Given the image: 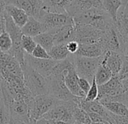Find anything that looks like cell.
<instances>
[{
    "instance_id": "cell-6",
    "label": "cell",
    "mask_w": 128,
    "mask_h": 124,
    "mask_svg": "<svg viewBox=\"0 0 128 124\" xmlns=\"http://www.w3.org/2000/svg\"><path fill=\"white\" fill-rule=\"evenodd\" d=\"M104 54L97 57H90L74 54L73 63L78 76L87 79L91 83L96 69L104 57Z\"/></svg>"
},
{
    "instance_id": "cell-2",
    "label": "cell",
    "mask_w": 128,
    "mask_h": 124,
    "mask_svg": "<svg viewBox=\"0 0 128 124\" xmlns=\"http://www.w3.org/2000/svg\"><path fill=\"white\" fill-rule=\"evenodd\" d=\"M20 66L24 74V84L30 91L32 96L48 95V79L30 66L25 60Z\"/></svg>"
},
{
    "instance_id": "cell-9",
    "label": "cell",
    "mask_w": 128,
    "mask_h": 124,
    "mask_svg": "<svg viewBox=\"0 0 128 124\" xmlns=\"http://www.w3.org/2000/svg\"><path fill=\"white\" fill-rule=\"evenodd\" d=\"M38 20L48 28V31L67 24H75L73 18L68 13H54L47 12L43 9L41 11Z\"/></svg>"
},
{
    "instance_id": "cell-18",
    "label": "cell",
    "mask_w": 128,
    "mask_h": 124,
    "mask_svg": "<svg viewBox=\"0 0 128 124\" xmlns=\"http://www.w3.org/2000/svg\"><path fill=\"white\" fill-rule=\"evenodd\" d=\"M21 30L24 35L34 37L38 34L48 31V28L38 20L29 16L27 22L21 27Z\"/></svg>"
},
{
    "instance_id": "cell-28",
    "label": "cell",
    "mask_w": 128,
    "mask_h": 124,
    "mask_svg": "<svg viewBox=\"0 0 128 124\" xmlns=\"http://www.w3.org/2000/svg\"><path fill=\"white\" fill-rule=\"evenodd\" d=\"M108 111L118 116H128L127 107L121 102L112 101L102 104Z\"/></svg>"
},
{
    "instance_id": "cell-19",
    "label": "cell",
    "mask_w": 128,
    "mask_h": 124,
    "mask_svg": "<svg viewBox=\"0 0 128 124\" xmlns=\"http://www.w3.org/2000/svg\"><path fill=\"white\" fill-rule=\"evenodd\" d=\"M106 62L113 77H117L122 67V54L108 50L106 52Z\"/></svg>"
},
{
    "instance_id": "cell-43",
    "label": "cell",
    "mask_w": 128,
    "mask_h": 124,
    "mask_svg": "<svg viewBox=\"0 0 128 124\" xmlns=\"http://www.w3.org/2000/svg\"><path fill=\"white\" fill-rule=\"evenodd\" d=\"M122 9H123L124 12L126 15H128V2H127L124 6H122Z\"/></svg>"
},
{
    "instance_id": "cell-37",
    "label": "cell",
    "mask_w": 128,
    "mask_h": 124,
    "mask_svg": "<svg viewBox=\"0 0 128 124\" xmlns=\"http://www.w3.org/2000/svg\"><path fill=\"white\" fill-rule=\"evenodd\" d=\"M6 31V19L4 15L0 16V34Z\"/></svg>"
},
{
    "instance_id": "cell-36",
    "label": "cell",
    "mask_w": 128,
    "mask_h": 124,
    "mask_svg": "<svg viewBox=\"0 0 128 124\" xmlns=\"http://www.w3.org/2000/svg\"><path fill=\"white\" fill-rule=\"evenodd\" d=\"M66 48H67L70 54H76L77 52V51L78 49L79 44H78V42L73 40V41H71V42H69L68 43H66Z\"/></svg>"
},
{
    "instance_id": "cell-35",
    "label": "cell",
    "mask_w": 128,
    "mask_h": 124,
    "mask_svg": "<svg viewBox=\"0 0 128 124\" xmlns=\"http://www.w3.org/2000/svg\"><path fill=\"white\" fill-rule=\"evenodd\" d=\"M90 84L91 83L87 79H85L84 77H78V86H79L80 89H82V91L85 93V95L88 92V90L90 87Z\"/></svg>"
},
{
    "instance_id": "cell-7",
    "label": "cell",
    "mask_w": 128,
    "mask_h": 124,
    "mask_svg": "<svg viewBox=\"0 0 128 124\" xmlns=\"http://www.w3.org/2000/svg\"><path fill=\"white\" fill-rule=\"evenodd\" d=\"M58 100L50 95H40L32 98L28 104L30 121H36L48 111Z\"/></svg>"
},
{
    "instance_id": "cell-31",
    "label": "cell",
    "mask_w": 128,
    "mask_h": 124,
    "mask_svg": "<svg viewBox=\"0 0 128 124\" xmlns=\"http://www.w3.org/2000/svg\"><path fill=\"white\" fill-rule=\"evenodd\" d=\"M12 46V41L9 34L5 31L0 34V50L3 52H8Z\"/></svg>"
},
{
    "instance_id": "cell-40",
    "label": "cell",
    "mask_w": 128,
    "mask_h": 124,
    "mask_svg": "<svg viewBox=\"0 0 128 124\" xmlns=\"http://www.w3.org/2000/svg\"><path fill=\"white\" fill-rule=\"evenodd\" d=\"M7 124H26V123H24V122H23L21 121H19V120H18V119L10 116V119H9V120H8Z\"/></svg>"
},
{
    "instance_id": "cell-13",
    "label": "cell",
    "mask_w": 128,
    "mask_h": 124,
    "mask_svg": "<svg viewBox=\"0 0 128 124\" xmlns=\"http://www.w3.org/2000/svg\"><path fill=\"white\" fill-rule=\"evenodd\" d=\"M6 107L8 109L11 117L21 121L26 124L30 122V118L29 106L25 101L13 99L6 105Z\"/></svg>"
},
{
    "instance_id": "cell-45",
    "label": "cell",
    "mask_w": 128,
    "mask_h": 124,
    "mask_svg": "<svg viewBox=\"0 0 128 124\" xmlns=\"http://www.w3.org/2000/svg\"><path fill=\"white\" fill-rule=\"evenodd\" d=\"M90 124H108L107 122H91Z\"/></svg>"
},
{
    "instance_id": "cell-17",
    "label": "cell",
    "mask_w": 128,
    "mask_h": 124,
    "mask_svg": "<svg viewBox=\"0 0 128 124\" xmlns=\"http://www.w3.org/2000/svg\"><path fill=\"white\" fill-rule=\"evenodd\" d=\"M64 80H65L66 87L72 95L78 97L85 98V93L82 91L78 86V76L76 73L74 63L72 64L67 69Z\"/></svg>"
},
{
    "instance_id": "cell-1",
    "label": "cell",
    "mask_w": 128,
    "mask_h": 124,
    "mask_svg": "<svg viewBox=\"0 0 128 124\" xmlns=\"http://www.w3.org/2000/svg\"><path fill=\"white\" fill-rule=\"evenodd\" d=\"M75 24H88L105 31L113 21L103 8H92L76 15L73 17Z\"/></svg>"
},
{
    "instance_id": "cell-24",
    "label": "cell",
    "mask_w": 128,
    "mask_h": 124,
    "mask_svg": "<svg viewBox=\"0 0 128 124\" xmlns=\"http://www.w3.org/2000/svg\"><path fill=\"white\" fill-rule=\"evenodd\" d=\"M122 85L121 80L117 77H112L108 81L105 83L104 84L98 86V97L96 100L102 98L103 96L117 89L118 87Z\"/></svg>"
},
{
    "instance_id": "cell-20",
    "label": "cell",
    "mask_w": 128,
    "mask_h": 124,
    "mask_svg": "<svg viewBox=\"0 0 128 124\" xmlns=\"http://www.w3.org/2000/svg\"><path fill=\"white\" fill-rule=\"evenodd\" d=\"M72 0H42L43 9L54 13H67Z\"/></svg>"
},
{
    "instance_id": "cell-48",
    "label": "cell",
    "mask_w": 128,
    "mask_h": 124,
    "mask_svg": "<svg viewBox=\"0 0 128 124\" xmlns=\"http://www.w3.org/2000/svg\"><path fill=\"white\" fill-rule=\"evenodd\" d=\"M126 92V96H127V98H128V92Z\"/></svg>"
},
{
    "instance_id": "cell-46",
    "label": "cell",
    "mask_w": 128,
    "mask_h": 124,
    "mask_svg": "<svg viewBox=\"0 0 128 124\" xmlns=\"http://www.w3.org/2000/svg\"><path fill=\"white\" fill-rule=\"evenodd\" d=\"M35 122H36V121H30V122L27 123V124H36Z\"/></svg>"
},
{
    "instance_id": "cell-4",
    "label": "cell",
    "mask_w": 128,
    "mask_h": 124,
    "mask_svg": "<svg viewBox=\"0 0 128 124\" xmlns=\"http://www.w3.org/2000/svg\"><path fill=\"white\" fill-rule=\"evenodd\" d=\"M4 17L6 19V31L9 34L12 41V46L7 53L18 60V61L21 65L24 63L25 53L21 46V38L24 34L22 33L21 28L16 25L12 18L6 12Z\"/></svg>"
},
{
    "instance_id": "cell-39",
    "label": "cell",
    "mask_w": 128,
    "mask_h": 124,
    "mask_svg": "<svg viewBox=\"0 0 128 124\" xmlns=\"http://www.w3.org/2000/svg\"><path fill=\"white\" fill-rule=\"evenodd\" d=\"M5 8H6V3L4 0H0V16H2L5 14Z\"/></svg>"
},
{
    "instance_id": "cell-3",
    "label": "cell",
    "mask_w": 128,
    "mask_h": 124,
    "mask_svg": "<svg viewBox=\"0 0 128 124\" xmlns=\"http://www.w3.org/2000/svg\"><path fill=\"white\" fill-rule=\"evenodd\" d=\"M66 71L67 70L58 74L50 75L47 78L48 81V95L60 101H73L79 105L82 99L84 98L76 96L70 92L64 80Z\"/></svg>"
},
{
    "instance_id": "cell-33",
    "label": "cell",
    "mask_w": 128,
    "mask_h": 124,
    "mask_svg": "<svg viewBox=\"0 0 128 124\" xmlns=\"http://www.w3.org/2000/svg\"><path fill=\"white\" fill-rule=\"evenodd\" d=\"M10 119V113L4 101L0 98V124H7Z\"/></svg>"
},
{
    "instance_id": "cell-41",
    "label": "cell",
    "mask_w": 128,
    "mask_h": 124,
    "mask_svg": "<svg viewBox=\"0 0 128 124\" xmlns=\"http://www.w3.org/2000/svg\"><path fill=\"white\" fill-rule=\"evenodd\" d=\"M120 80H121V83H122V86H123L124 90L126 92H128V78L127 79Z\"/></svg>"
},
{
    "instance_id": "cell-14",
    "label": "cell",
    "mask_w": 128,
    "mask_h": 124,
    "mask_svg": "<svg viewBox=\"0 0 128 124\" xmlns=\"http://www.w3.org/2000/svg\"><path fill=\"white\" fill-rule=\"evenodd\" d=\"M107 51L108 48L106 42L92 44H79L78 49L75 54L90 57H97L103 55Z\"/></svg>"
},
{
    "instance_id": "cell-27",
    "label": "cell",
    "mask_w": 128,
    "mask_h": 124,
    "mask_svg": "<svg viewBox=\"0 0 128 124\" xmlns=\"http://www.w3.org/2000/svg\"><path fill=\"white\" fill-rule=\"evenodd\" d=\"M33 39L37 44L40 45L48 51H50V48L54 45L53 34L50 31H47L41 34H38L34 36Z\"/></svg>"
},
{
    "instance_id": "cell-44",
    "label": "cell",
    "mask_w": 128,
    "mask_h": 124,
    "mask_svg": "<svg viewBox=\"0 0 128 124\" xmlns=\"http://www.w3.org/2000/svg\"><path fill=\"white\" fill-rule=\"evenodd\" d=\"M54 124H69L68 122L65 121H62V120H56L54 121Z\"/></svg>"
},
{
    "instance_id": "cell-47",
    "label": "cell",
    "mask_w": 128,
    "mask_h": 124,
    "mask_svg": "<svg viewBox=\"0 0 128 124\" xmlns=\"http://www.w3.org/2000/svg\"><path fill=\"white\" fill-rule=\"evenodd\" d=\"M125 105H126V107H127V108H128V101H126V104H125Z\"/></svg>"
},
{
    "instance_id": "cell-16",
    "label": "cell",
    "mask_w": 128,
    "mask_h": 124,
    "mask_svg": "<svg viewBox=\"0 0 128 124\" xmlns=\"http://www.w3.org/2000/svg\"><path fill=\"white\" fill-rule=\"evenodd\" d=\"M92 8H103L102 0H72L66 12L73 18L81 12Z\"/></svg>"
},
{
    "instance_id": "cell-22",
    "label": "cell",
    "mask_w": 128,
    "mask_h": 124,
    "mask_svg": "<svg viewBox=\"0 0 128 124\" xmlns=\"http://www.w3.org/2000/svg\"><path fill=\"white\" fill-rule=\"evenodd\" d=\"M115 24L122 41L125 45L128 42V15L124 12L122 6L118 12Z\"/></svg>"
},
{
    "instance_id": "cell-15",
    "label": "cell",
    "mask_w": 128,
    "mask_h": 124,
    "mask_svg": "<svg viewBox=\"0 0 128 124\" xmlns=\"http://www.w3.org/2000/svg\"><path fill=\"white\" fill-rule=\"evenodd\" d=\"M53 34L54 45L66 44L69 42L75 40V24H67L60 28L49 30Z\"/></svg>"
},
{
    "instance_id": "cell-42",
    "label": "cell",
    "mask_w": 128,
    "mask_h": 124,
    "mask_svg": "<svg viewBox=\"0 0 128 124\" xmlns=\"http://www.w3.org/2000/svg\"><path fill=\"white\" fill-rule=\"evenodd\" d=\"M123 55L124 56H126L128 57V42L126 43L124 45V50H123V53H122Z\"/></svg>"
},
{
    "instance_id": "cell-10",
    "label": "cell",
    "mask_w": 128,
    "mask_h": 124,
    "mask_svg": "<svg viewBox=\"0 0 128 124\" xmlns=\"http://www.w3.org/2000/svg\"><path fill=\"white\" fill-rule=\"evenodd\" d=\"M24 60L45 78L49 77L52 74L54 68L58 62V60L51 58H37L26 52L24 53Z\"/></svg>"
},
{
    "instance_id": "cell-49",
    "label": "cell",
    "mask_w": 128,
    "mask_h": 124,
    "mask_svg": "<svg viewBox=\"0 0 128 124\" xmlns=\"http://www.w3.org/2000/svg\"><path fill=\"white\" fill-rule=\"evenodd\" d=\"M72 124H77V123H76V122H74V123H72Z\"/></svg>"
},
{
    "instance_id": "cell-23",
    "label": "cell",
    "mask_w": 128,
    "mask_h": 124,
    "mask_svg": "<svg viewBox=\"0 0 128 124\" xmlns=\"http://www.w3.org/2000/svg\"><path fill=\"white\" fill-rule=\"evenodd\" d=\"M112 77H113V75H112L111 71L106 65V53H105L103 59L102 60L101 63L100 64V65L98 66V68L96 69L94 78H95L96 84L99 86V85L104 84L105 83L108 81Z\"/></svg>"
},
{
    "instance_id": "cell-12",
    "label": "cell",
    "mask_w": 128,
    "mask_h": 124,
    "mask_svg": "<svg viewBox=\"0 0 128 124\" xmlns=\"http://www.w3.org/2000/svg\"><path fill=\"white\" fill-rule=\"evenodd\" d=\"M6 5H13L38 20L43 9L42 0H4Z\"/></svg>"
},
{
    "instance_id": "cell-8",
    "label": "cell",
    "mask_w": 128,
    "mask_h": 124,
    "mask_svg": "<svg viewBox=\"0 0 128 124\" xmlns=\"http://www.w3.org/2000/svg\"><path fill=\"white\" fill-rule=\"evenodd\" d=\"M75 41L79 44H92L106 42L105 31L88 24H75Z\"/></svg>"
},
{
    "instance_id": "cell-29",
    "label": "cell",
    "mask_w": 128,
    "mask_h": 124,
    "mask_svg": "<svg viewBox=\"0 0 128 124\" xmlns=\"http://www.w3.org/2000/svg\"><path fill=\"white\" fill-rule=\"evenodd\" d=\"M74 122L77 124H90L91 119L88 113L79 106H77L72 113Z\"/></svg>"
},
{
    "instance_id": "cell-5",
    "label": "cell",
    "mask_w": 128,
    "mask_h": 124,
    "mask_svg": "<svg viewBox=\"0 0 128 124\" xmlns=\"http://www.w3.org/2000/svg\"><path fill=\"white\" fill-rule=\"evenodd\" d=\"M79 106L76 102L73 101H60L47 111L42 117L49 120H62L68 122L69 124L74 123L72 113L74 109Z\"/></svg>"
},
{
    "instance_id": "cell-38",
    "label": "cell",
    "mask_w": 128,
    "mask_h": 124,
    "mask_svg": "<svg viewBox=\"0 0 128 124\" xmlns=\"http://www.w3.org/2000/svg\"><path fill=\"white\" fill-rule=\"evenodd\" d=\"M36 124H54V121L53 120H49L47 119H44L43 117L38 119V120H36L35 122Z\"/></svg>"
},
{
    "instance_id": "cell-34",
    "label": "cell",
    "mask_w": 128,
    "mask_h": 124,
    "mask_svg": "<svg viewBox=\"0 0 128 124\" xmlns=\"http://www.w3.org/2000/svg\"><path fill=\"white\" fill-rule=\"evenodd\" d=\"M31 55L33 56V57H37V58H44V59L50 58V56H49V54H48V51L45 50L43 47H42L38 44L36 45V46L33 49Z\"/></svg>"
},
{
    "instance_id": "cell-25",
    "label": "cell",
    "mask_w": 128,
    "mask_h": 124,
    "mask_svg": "<svg viewBox=\"0 0 128 124\" xmlns=\"http://www.w3.org/2000/svg\"><path fill=\"white\" fill-rule=\"evenodd\" d=\"M50 57L55 60H62L66 59L71 54L65 44L54 45L50 51H48Z\"/></svg>"
},
{
    "instance_id": "cell-21",
    "label": "cell",
    "mask_w": 128,
    "mask_h": 124,
    "mask_svg": "<svg viewBox=\"0 0 128 124\" xmlns=\"http://www.w3.org/2000/svg\"><path fill=\"white\" fill-rule=\"evenodd\" d=\"M5 11L12 18L16 25L20 28L23 27L28 21L29 15L24 10L13 5H6Z\"/></svg>"
},
{
    "instance_id": "cell-11",
    "label": "cell",
    "mask_w": 128,
    "mask_h": 124,
    "mask_svg": "<svg viewBox=\"0 0 128 124\" xmlns=\"http://www.w3.org/2000/svg\"><path fill=\"white\" fill-rule=\"evenodd\" d=\"M105 40L108 50L122 54L124 44L114 21H112L105 30Z\"/></svg>"
},
{
    "instance_id": "cell-26",
    "label": "cell",
    "mask_w": 128,
    "mask_h": 124,
    "mask_svg": "<svg viewBox=\"0 0 128 124\" xmlns=\"http://www.w3.org/2000/svg\"><path fill=\"white\" fill-rule=\"evenodd\" d=\"M122 6L120 0H102V7L111 17L113 21H116L118 12Z\"/></svg>"
},
{
    "instance_id": "cell-30",
    "label": "cell",
    "mask_w": 128,
    "mask_h": 124,
    "mask_svg": "<svg viewBox=\"0 0 128 124\" xmlns=\"http://www.w3.org/2000/svg\"><path fill=\"white\" fill-rule=\"evenodd\" d=\"M36 45L37 43L33 39V37L23 35L21 38V46L26 53L31 54L33 49L36 48Z\"/></svg>"
},
{
    "instance_id": "cell-32",
    "label": "cell",
    "mask_w": 128,
    "mask_h": 124,
    "mask_svg": "<svg viewBox=\"0 0 128 124\" xmlns=\"http://www.w3.org/2000/svg\"><path fill=\"white\" fill-rule=\"evenodd\" d=\"M97 97H98V85L96 84L95 78L94 77L90 84V87L85 95L84 100L89 101H94V100H96Z\"/></svg>"
}]
</instances>
